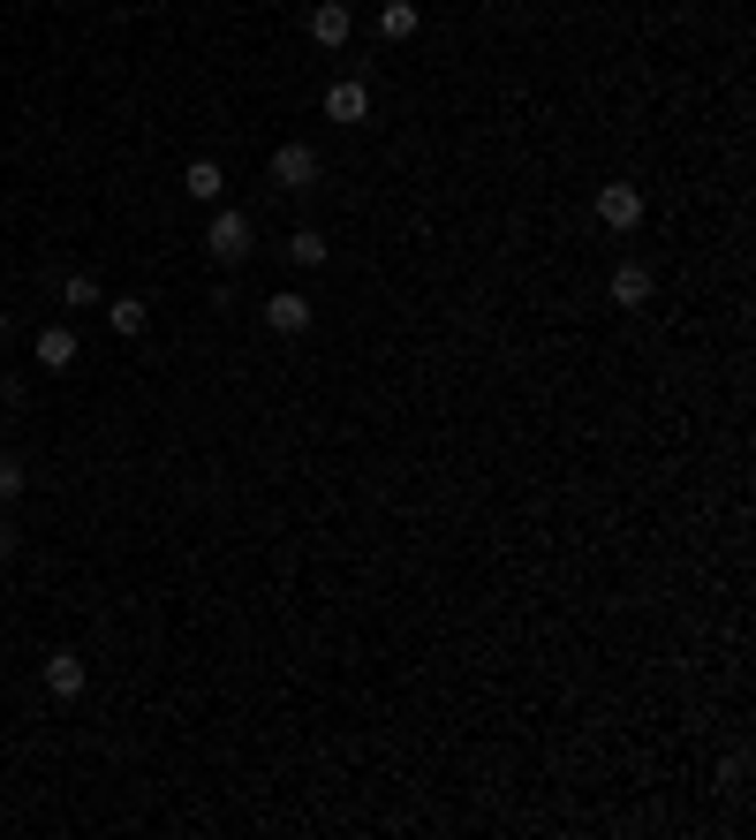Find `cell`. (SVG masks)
Listing matches in <instances>:
<instances>
[{"label": "cell", "instance_id": "obj_11", "mask_svg": "<svg viewBox=\"0 0 756 840\" xmlns=\"http://www.w3.org/2000/svg\"><path fill=\"white\" fill-rule=\"evenodd\" d=\"M417 23H424V15H417L409 0H386V15H379V30H386V38H417Z\"/></svg>", "mask_w": 756, "mask_h": 840}, {"label": "cell", "instance_id": "obj_4", "mask_svg": "<svg viewBox=\"0 0 756 840\" xmlns=\"http://www.w3.org/2000/svg\"><path fill=\"white\" fill-rule=\"evenodd\" d=\"M325 114H333V122H363V114H371V84H363V76H340V84L325 91Z\"/></svg>", "mask_w": 756, "mask_h": 840}, {"label": "cell", "instance_id": "obj_12", "mask_svg": "<svg viewBox=\"0 0 756 840\" xmlns=\"http://www.w3.org/2000/svg\"><path fill=\"white\" fill-rule=\"evenodd\" d=\"M61 304H69V311H91V304H99V281H91V273H61Z\"/></svg>", "mask_w": 756, "mask_h": 840}, {"label": "cell", "instance_id": "obj_14", "mask_svg": "<svg viewBox=\"0 0 756 840\" xmlns=\"http://www.w3.org/2000/svg\"><path fill=\"white\" fill-rule=\"evenodd\" d=\"M107 319H114V334H145V304H137V296H122Z\"/></svg>", "mask_w": 756, "mask_h": 840}, {"label": "cell", "instance_id": "obj_7", "mask_svg": "<svg viewBox=\"0 0 756 840\" xmlns=\"http://www.w3.org/2000/svg\"><path fill=\"white\" fill-rule=\"evenodd\" d=\"M182 189H189V197H205V205H220V197H227V174H220V160H189Z\"/></svg>", "mask_w": 756, "mask_h": 840}, {"label": "cell", "instance_id": "obj_8", "mask_svg": "<svg viewBox=\"0 0 756 840\" xmlns=\"http://www.w3.org/2000/svg\"><path fill=\"white\" fill-rule=\"evenodd\" d=\"M38 363H46V371H69V363H76V334H69V326H38Z\"/></svg>", "mask_w": 756, "mask_h": 840}, {"label": "cell", "instance_id": "obj_16", "mask_svg": "<svg viewBox=\"0 0 756 840\" xmlns=\"http://www.w3.org/2000/svg\"><path fill=\"white\" fill-rule=\"evenodd\" d=\"M8 553H15V522H0V560H8Z\"/></svg>", "mask_w": 756, "mask_h": 840}, {"label": "cell", "instance_id": "obj_15", "mask_svg": "<svg viewBox=\"0 0 756 840\" xmlns=\"http://www.w3.org/2000/svg\"><path fill=\"white\" fill-rule=\"evenodd\" d=\"M15 493H23V462H15V455H0V501H15Z\"/></svg>", "mask_w": 756, "mask_h": 840}, {"label": "cell", "instance_id": "obj_10", "mask_svg": "<svg viewBox=\"0 0 756 840\" xmlns=\"http://www.w3.org/2000/svg\"><path fill=\"white\" fill-rule=\"evenodd\" d=\"M310 38H318V46H348V8H340V0H325V8L310 15Z\"/></svg>", "mask_w": 756, "mask_h": 840}, {"label": "cell", "instance_id": "obj_2", "mask_svg": "<svg viewBox=\"0 0 756 840\" xmlns=\"http://www.w3.org/2000/svg\"><path fill=\"white\" fill-rule=\"evenodd\" d=\"M598 220H605V227H635V220H643V189L605 182V189H598Z\"/></svg>", "mask_w": 756, "mask_h": 840}, {"label": "cell", "instance_id": "obj_3", "mask_svg": "<svg viewBox=\"0 0 756 840\" xmlns=\"http://www.w3.org/2000/svg\"><path fill=\"white\" fill-rule=\"evenodd\" d=\"M273 182H281V189H310V182H318V152H310V145H281V152H273Z\"/></svg>", "mask_w": 756, "mask_h": 840}, {"label": "cell", "instance_id": "obj_9", "mask_svg": "<svg viewBox=\"0 0 756 840\" xmlns=\"http://www.w3.org/2000/svg\"><path fill=\"white\" fill-rule=\"evenodd\" d=\"M612 304L643 311V304H650V265H620V273H612Z\"/></svg>", "mask_w": 756, "mask_h": 840}, {"label": "cell", "instance_id": "obj_5", "mask_svg": "<svg viewBox=\"0 0 756 840\" xmlns=\"http://www.w3.org/2000/svg\"><path fill=\"white\" fill-rule=\"evenodd\" d=\"M265 326H273V334H302V326H310V296L281 288V296L265 304Z\"/></svg>", "mask_w": 756, "mask_h": 840}, {"label": "cell", "instance_id": "obj_6", "mask_svg": "<svg viewBox=\"0 0 756 840\" xmlns=\"http://www.w3.org/2000/svg\"><path fill=\"white\" fill-rule=\"evenodd\" d=\"M46 696H61V704L84 696V659H76V652H53V659H46Z\"/></svg>", "mask_w": 756, "mask_h": 840}, {"label": "cell", "instance_id": "obj_17", "mask_svg": "<svg viewBox=\"0 0 756 840\" xmlns=\"http://www.w3.org/2000/svg\"><path fill=\"white\" fill-rule=\"evenodd\" d=\"M0 341H8V311H0Z\"/></svg>", "mask_w": 756, "mask_h": 840}, {"label": "cell", "instance_id": "obj_1", "mask_svg": "<svg viewBox=\"0 0 756 840\" xmlns=\"http://www.w3.org/2000/svg\"><path fill=\"white\" fill-rule=\"evenodd\" d=\"M205 250H212L220 265H243V258H250V220H243L235 205H220L212 227H205Z\"/></svg>", "mask_w": 756, "mask_h": 840}, {"label": "cell", "instance_id": "obj_13", "mask_svg": "<svg viewBox=\"0 0 756 840\" xmlns=\"http://www.w3.org/2000/svg\"><path fill=\"white\" fill-rule=\"evenodd\" d=\"M288 258H296V265H325V235H318V227H296V235H288Z\"/></svg>", "mask_w": 756, "mask_h": 840}]
</instances>
